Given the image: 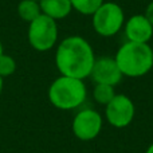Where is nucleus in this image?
<instances>
[{
  "label": "nucleus",
  "instance_id": "nucleus-1",
  "mask_svg": "<svg viewBox=\"0 0 153 153\" xmlns=\"http://www.w3.org/2000/svg\"><path fill=\"white\" fill-rule=\"evenodd\" d=\"M94 62L91 46L81 36H69L63 39L55 54V63L59 73L71 78L85 79L90 76Z\"/></svg>",
  "mask_w": 153,
  "mask_h": 153
},
{
  "label": "nucleus",
  "instance_id": "nucleus-2",
  "mask_svg": "<svg viewBox=\"0 0 153 153\" xmlns=\"http://www.w3.org/2000/svg\"><path fill=\"white\" fill-rule=\"evenodd\" d=\"M116 62L122 75L143 76L153 67V50L148 43L129 42L120 47L116 54Z\"/></svg>",
  "mask_w": 153,
  "mask_h": 153
},
{
  "label": "nucleus",
  "instance_id": "nucleus-3",
  "mask_svg": "<svg viewBox=\"0 0 153 153\" xmlns=\"http://www.w3.org/2000/svg\"><path fill=\"white\" fill-rule=\"evenodd\" d=\"M86 86L83 79L71 76H59L48 89V100L61 110H71L78 108L86 100Z\"/></svg>",
  "mask_w": 153,
  "mask_h": 153
},
{
  "label": "nucleus",
  "instance_id": "nucleus-4",
  "mask_svg": "<svg viewBox=\"0 0 153 153\" xmlns=\"http://www.w3.org/2000/svg\"><path fill=\"white\" fill-rule=\"evenodd\" d=\"M58 39V26L54 19L39 15L30 23L28 42L36 51H47L53 48Z\"/></svg>",
  "mask_w": 153,
  "mask_h": 153
},
{
  "label": "nucleus",
  "instance_id": "nucleus-5",
  "mask_svg": "<svg viewBox=\"0 0 153 153\" xmlns=\"http://www.w3.org/2000/svg\"><path fill=\"white\" fill-rule=\"evenodd\" d=\"M125 16L117 3L103 1L93 13V27L101 36H113L122 28Z\"/></svg>",
  "mask_w": 153,
  "mask_h": 153
},
{
  "label": "nucleus",
  "instance_id": "nucleus-6",
  "mask_svg": "<svg viewBox=\"0 0 153 153\" xmlns=\"http://www.w3.org/2000/svg\"><path fill=\"white\" fill-rule=\"evenodd\" d=\"M134 103L128 95L116 94L106 105V120L114 128H125L134 118Z\"/></svg>",
  "mask_w": 153,
  "mask_h": 153
},
{
  "label": "nucleus",
  "instance_id": "nucleus-7",
  "mask_svg": "<svg viewBox=\"0 0 153 153\" xmlns=\"http://www.w3.org/2000/svg\"><path fill=\"white\" fill-rule=\"evenodd\" d=\"M101 129H102V117L93 109H83L74 117L73 132L79 140H93L101 133Z\"/></svg>",
  "mask_w": 153,
  "mask_h": 153
},
{
  "label": "nucleus",
  "instance_id": "nucleus-8",
  "mask_svg": "<svg viewBox=\"0 0 153 153\" xmlns=\"http://www.w3.org/2000/svg\"><path fill=\"white\" fill-rule=\"evenodd\" d=\"M90 76L95 83L116 86L121 82L122 73L117 65L116 59L109 58V56H102L100 59H95Z\"/></svg>",
  "mask_w": 153,
  "mask_h": 153
},
{
  "label": "nucleus",
  "instance_id": "nucleus-9",
  "mask_svg": "<svg viewBox=\"0 0 153 153\" xmlns=\"http://www.w3.org/2000/svg\"><path fill=\"white\" fill-rule=\"evenodd\" d=\"M125 34L129 42L148 43L152 39L153 26L144 15H134L125 24Z\"/></svg>",
  "mask_w": 153,
  "mask_h": 153
},
{
  "label": "nucleus",
  "instance_id": "nucleus-10",
  "mask_svg": "<svg viewBox=\"0 0 153 153\" xmlns=\"http://www.w3.org/2000/svg\"><path fill=\"white\" fill-rule=\"evenodd\" d=\"M39 4L43 15L54 20L69 16V13L73 10L70 0H42Z\"/></svg>",
  "mask_w": 153,
  "mask_h": 153
},
{
  "label": "nucleus",
  "instance_id": "nucleus-11",
  "mask_svg": "<svg viewBox=\"0 0 153 153\" xmlns=\"http://www.w3.org/2000/svg\"><path fill=\"white\" fill-rule=\"evenodd\" d=\"M18 13L23 20L31 23L39 15H42L40 4L34 0H22L18 5Z\"/></svg>",
  "mask_w": 153,
  "mask_h": 153
},
{
  "label": "nucleus",
  "instance_id": "nucleus-12",
  "mask_svg": "<svg viewBox=\"0 0 153 153\" xmlns=\"http://www.w3.org/2000/svg\"><path fill=\"white\" fill-rule=\"evenodd\" d=\"M70 3L71 7L82 15H93L101 7L103 0H70Z\"/></svg>",
  "mask_w": 153,
  "mask_h": 153
},
{
  "label": "nucleus",
  "instance_id": "nucleus-13",
  "mask_svg": "<svg viewBox=\"0 0 153 153\" xmlns=\"http://www.w3.org/2000/svg\"><path fill=\"white\" fill-rule=\"evenodd\" d=\"M114 86H110V85H103V83H97L94 87V98L98 103L101 105H108L111 100L114 98L116 93H114Z\"/></svg>",
  "mask_w": 153,
  "mask_h": 153
},
{
  "label": "nucleus",
  "instance_id": "nucleus-14",
  "mask_svg": "<svg viewBox=\"0 0 153 153\" xmlns=\"http://www.w3.org/2000/svg\"><path fill=\"white\" fill-rule=\"evenodd\" d=\"M16 70V62L12 56L4 55L3 54L0 56V75L1 76H8L13 74Z\"/></svg>",
  "mask_w": 153,
  "mask_h": 153
},
{
  "label": "nucleus",
  "instance_id": "nucleus-15",
  "mask_svg": "<svg viewBox=\"0 0 153 153\" xmlns=\"http://www.w3.org/2000/svg\"><path fill=\"white\" fill-rule=\"evenodd\" d=\"M144 16L148 19V22L153 26V1L146 7V11H145V13H144Z\"/></svg>",
  "mask_w": 153,
  "mask_h": 153
},
{
  "label": "nucleus",
  "instance_id": "nucleus-16",
  "mask_svg": "<svg viewBox=\"0 0 153 153\" xmlns=\"http://www.w3.org/2000/svg\"><path fill=\"white\" fill-rule=\"evenodd\" d=\"M1 90H3V76L0 75V94H1Z\"/></svg>",
  "mask_w": 153,
  "mask_h": 153
},
{
  "label": "nucleus",
  "instance_id": "nucleus-17",
  "mask_svg": "<svg viewBox=\"0 0 153 153\" xmlns=\"http://www.w3.org/2000/svg\"><path fill=\"white\" fill-rule=\"evenodd\" d=\"M145 153H153V144H152L151 146H149L148 149H146V152H145Z\"/></svg>",
  "mask_w": 153,
  "mask_h": 153
},
{
  "label": "nucleus",
  "instance_id": "nucleus-18",
  "mask_svg": "<svg viewBox=\"0 0 153 153\" xmlns=\"http://www.w3.org/2000/svg\"><path fill=\"white\" fill-rule=\"evenodd\" d=\"M3 55V46H1V42H0V56Z\"/></svg>",
  "mask_w": 153,
  "mask_h": 153
},
{
  "label": "nucleus",
  "instance_id": "nucleus-19",
  "mask_svg": "<svg viewBox=\"0 0 153 153\" xmlns=\"http://www.w3.org/2000/svg\"><path fill=\"white\" fill-rule=\"evenodd\" d=\"M34 1H38V3H40V1H42V0H34Z\"/></svg>",
  "mask_w": 153,
  "mask_h": 153
}]
</instances>
